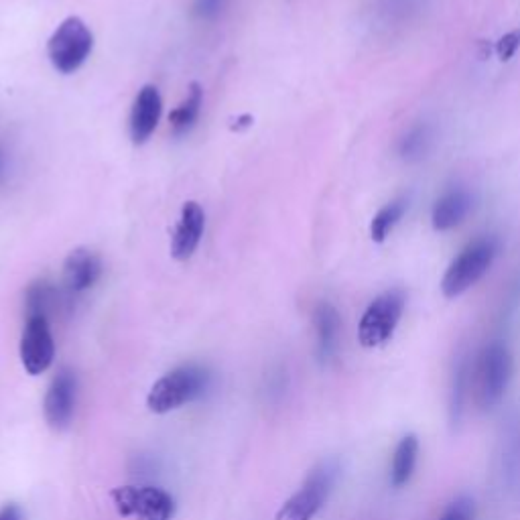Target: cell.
I'll return each instance as SVG.
<instances>
[{
  "instance_id": "1",
  "label": "cell",
  "mask_w": 520,
  "mask_h": 520,
  "mask_svg": "<svg viewBox=\"0 0 520 520\" xmlns=\"http://www.w3.org/2000/svg\"><path fill=\"white\" fill-rule=\"evenodd\" d=\"M210 386V372L200 364H181L161 376L149 390L147 407L155 415H167L198 401Z\"/></svg>"
},
{
  "instance_id": "2",
  "label": "cell",
  "mask_w": 520,
  "mask_h": 520,
  "mask_svg": "<svg viewBox=\"0 0 520 520\" xmlns=\"http://www.w3.org/2000/svg\"><path fill=\"white\" fill-rule=\"evenodd\" d=\"M512 354L504 342L488 344L470 370L474 401L482 411L494 409L506 395L512 380Z\"/></svg>"
},
{
  "instance_id": "3",
  "label": "cell",
  "mask_w": 520,
  "mask_h": 520,
  "mask_svg": "<svg viewBox=\"0 0 520 520\" xmlns=\"http://www.w3.org/2000/svg\"><path fill=\"white\" fill-rule=\"evenodd\" d=\"M498 250L500 244L494 236H480L472 240L447 267L441 281L443 295L447 299H455L470 291L492 269Z\"/></svg>"
},
{
  "instance_id": "4",
  "label": "cell",
  "mask_w": 520,
  "mask_h": 520,
  "mask_svg": "<svg viewBox=\"0 0 520 520\" xmlns=\"http://www.w3.org/2000/svg\"><path fill=\"white\" fill-rule=\"evenodd\" d=\"M340 472L342 470L338 460H321L317 466L311 468L299 490L285 500L275 520H313L325 506V502L330 500Z\"/></svg>"
},
{
  "instance_id": "5",
  "label": "cell",
  "mask_w": 520,
  "mask_h": 520,
  "mask_svg": "<svg viewBox=\"0 0 520 520\" xmlns=\"http://www.w3.org/2000/svg\"><path fill=\"white\" fill-rule=\"evenodd\" d=\"M94 49V33L80 17H68L49 37L47 57L53 70L70 76L88 61Z\"/></svg>"
},
{
  "instance_id": "6",
  "label": "cell",
  "mask_w": 520,
  "mask_h": 520,
  "mask_svg": "<svg viewBox=\"0 0 520 520\" xmlns=\"http://www.w3.org/2000/svg\"><path fill=\"white\" fill-rule=\"evenodd\" d=\"M407 295L401 289H390L378 295L362 313L358 323V342L364 348H382L393 340L405 313Z\"/></svg>"
},
{
  "instance_id": "7",
  "label": "cell",
  "mask_w": 520,
  "mask_h": 520,
  "mask_svg": "<svg viewBox=\"0 0 520 520\" xmlns=\"http://www.w3.org/2000/svg\"><path fill=\"white\" fill-rule=\"evenodd\" d=\"M116 512L135 520H171L175 500L157 486H118L110 492Z\"/></svg>"
},
{
  "instance_id": "8",
  "label": "cell",
  "mask_w": 520,
  "mask_h": 520,
  "mask_svg": "<svg viewBox=\"0 0 520 520\" xmlns=\"http://www.w3.org/2000/svg\"><path fill=\"white\" fill-rule=\"evenodd\" d=\"M19 354H21L23 368L31 376H39L51 368L55 358V342L51 334L49 317L27 315L21 344H19Z\"/></svg>"
},
{
  "instance_id": "9",
  "label": "cell",
  "mask_w": 520,
  "mask_h": 520,
  "mask_svg": "<svg viewBox=\"0 0 520 520\" xmlns=\"http://www.w3.org/2000/svg\"><path fill=\"white\" fill-rule=\"evenodd\" d=\"M76 401H78V378L74 370L61 368L45 393L43 401V415L47 425L53 431H65L70 429L76 413Z\"/></svg>"
},
{
  "instance_id": "10",
  "label": "cell",
  "mask_w": 520,
  "mask_h": 520,
  "mask_svg": "<svg viewBox=\"0 0 520 520\" xmlns=\"http://www.w3.org/2000/svg\"><path fill=\"white\" fill-rule=\"evenodd\" d=\"M163 112V98L157 90V86H143L133 102V110H130V141L137 147L145 145L159 126Z\"/></svg>"
},
{
  "instance_id": "11",
  "label": "cell",
  "mask_w": 520,
  "mask_h": 520,
  "mask_svg": "<svg viewBox=\"0 0 520 520\" xmlns=\"http://www.w3.org/2000/svg\"><path fill=\"white\" fill-rule=\"evenodd\" d=\"M206 230V214L198 202H187L181 208L179 222L171 236V256L185 263L198 250Z\"/></svg>"
},
{
  "instance_id": "12",
  "label": "cell",
  "mask_w": 520,
  "mask_h": 520,
  "mask_svg": "<svg viewBox=\"0 0 520 520\" xmlns=\"http://www.w3.org/2000/svg\"><path fill=\"white\" fill-rule=\"evenodd\" d=\"M102 277V260L90 248H76L63 263V283L70 293H84L92 289Z\"/></svg>"
},
{
  "instance_id": "13",
  "label": "cell",
  "mask_w": 520,
  "mask_h": 520,
  "mask_svg": "<svg viewBox=\"0 0 520 520\" xmlns=\"http://www.w3.org/2000/svg\"><path fill=\"white\" fill-rule=\"evenodd\" d=\"M313 325H315L317 358L321 364H328L330 360H334L340 348L342 319L338 309L328 301H321L313 311Z\"/></svg>"
},
{
  "instance_id": "14",
  "label": "cell",
  "mask_w": 520,
  "mask_h": 520,
  "mask_svg": "<svg viewBox=\"0 0 520 520\" xmlns=\"http://www.w3.org/2000/svg\"><path fill=\"white\" fill-rule=\"evenodd\" d=\"M472 210V198L464 187H451L443 191L433 204L431 224L437 232L458 228Z\"/></svg>"
},
{
  "instance_id": "15",
  "label": "cell",
  "mask_w": 520,
  "mask_h": 520,
  "mask_svg": "<svg viewBox=\"0 0 520 520\" xmlns=\"http://www.w3.org/2000/svg\"><path fill=\"white\" fill-rule=\"evenodd\" d=\"M419 460V439L415 433L405 435L393 453V464H390V484L395 488H403L411 482Z\"/></svg>"
},
{
  "instance_id": "16",
  "label": "cell",
  "mask_w": 520,
  "mask_h": 520,
  "mask_svg": "<svg viewBox=\"0 0 520 520\" xmlns=\"http://www.w3.org/2000/svg\"><path fill=\"white\" fill-rule=\"evenodd\" d=\"M202 104H204V90L198 82H191L183 102L169 114V128L173 130V135L189 133L195 120L200 118Z\"/></svg>"
},
{
  "instance_id": "17",
  "label": "cell",
  "mask_w": 520,
  "mask_h": 520,
  "mask_svg": "<svg viewBox=\"0 0 520 520\" xmlns=\"http://www.w3.org/2000/svg\"><path fill=\"white\" fill-rule=\"evenodd\" d=\"M431 147L433 128L427 122H417L399 139V157L407 163H417L429 155Z\"/></svg>"
},
{
  "instance_id": "18",
  "label": "cell",
  "mask_w": 520,
  "mask_h": 520,
  "mask_svg": "<svg viewBox=\"0 0 520 520\" xmlns=\"http://www.w3.org/2000/svg\"><path fill=\"white\" fill-rule=\"evenodd\" d=\"M409 208V200L407 198H397L390 204H386L384 208L378 210V214L372 218L370 224V236L374 242H384L388 238V234L395 230V226L403 220L405 212Z\"/></svg>"
},
{
  "instance_id": "19",
  "label": "cell",
  "mask_w": 520,
  "mask_h": 520,
  "mask_svg": "<svg viewBox=\"0 0 520 520\" xmlns=\"http://www.w3.org/2000/svg\"><path fill=\"white\" fill-rule=\"evenodd\" d=\"M470 388V366L468 360L462 358L453 370V382H451V397H449V421L451 425H458L464 413V401Z\"/></svg>"
},
{
  "instance_id": "20",
  "label": "cell",
  "mask_w": 520,
  "mask_h": 520,
  "mask_svg": "<svg viewBox=\"0 0 520 520\" xmlns=\"http://www.w3.org/2000/svg\"><path fill=\"white\" fill-rule=\"evenodd\" d=\"M53 303V289L47 283H35L27 291V315H45Z\"/></svg>"
},
{
  "instance_id": "21",
  "label": "cell",
  "mask_w": 520,
  "mask_h": 520,
  "mask_svg": "<svg viewBox=\"0 0 520 520\" xmlns=\"http://www.w3.org/2000/svg\"><path fill=\"white\" fill-rule=\"evenodd\" d=\"M476 518V504L470 496H458L455 498L439 520H474Z\"/></svg>"
},
{
  "instance_id": "22",
  "label": "cell",
  "mask_w": 520,
  "mask_h": 520,
  "mask_svg": "<svg viewBox=\"0 0 520 520\" xmlns=\"http://www.w3.org/2000/svg\"><path fill=\"white\" fill-rule=\"evenodd\" d=\"M226 5V0H195V15H200L202 19H212L216 17Z\"/></svg>"
},
{
  "instance_id": "23",
  "label": "cell",
  "mask_w": 520,
  "mask_h": 520,
  "mask_svg": "<svg viewBox=\"0 0 520 520\" xmlns=\"http://www.w3.org/2000/svg\"><path fill=\"white\" fill-rule=\"evenodd\" d=\"M518 47H520V31H512V33H508V35H504V37L500 39V43H498V55H500L502 59H510V57L516 53Z\"/></svg>"
},
{
  "instance_id": "24",
  "label": "cell",
  "mask_w": 520,
  "mask_h": 520,
  "mask_svg": "<svg viewBox=\"0 0 520 520\" xmlns=\"http://www.w3.org/2000/svg\"><path fill=\"white\" fill-rule=\"evenodd\" d=\"M0 520H23V510L17 504H5L0 508Z\"/></svg>"
},
{
  "instance_id": "25",
  "label": "cell",
  "mask_w": 520,
  "mask_h": 520,
  "mask_svg": "<svg viewBox=\"0 0 520 520\" xmlns=\"http://www.w3.org/2000/svg\"><path fill=\"white\" fill-rule=\"evenodd\" d=\"M252 122H254V118H252L250 114H242V116H238V124L232 126V128H234V130H242V128H246V126H252Z\"/></svg>"
}]
</instances>
